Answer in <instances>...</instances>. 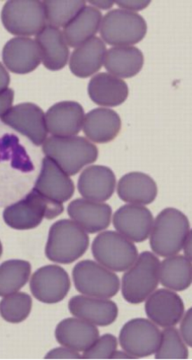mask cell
Listing matches in <instances>:
<instances>
[{
	"label": "cell",
	"instance_id": "obj_1",
	"mask_svg": "<svg viewBox=\"0 0 192 360\" xmlns=\"http://www.w3.org/2000/svg\"><path fill=\"white\" fill-rule=\"evenodd\" d=\"M43 152L69 176L78 174L98 158L97 147L81 136L47 138L43 144Z\"/></svg>",
	"mask_w": 192,
	"mask_h": 360
},
{
	"label": "cell",
	"instance_id": "obj_2",
	"mask_svg": "<svg viewBox=\"0 0 192 360\" xmlns=\"http://www.w3.org/2000/svg\"><path fill=\"white\" fill-rule=\"evenodd\" d=\"M191 231L186 215L177 209L166 208L153 223L150 246L160 257L176 255L182 250Z\"/></svg>",
	"mask_w": 192,
	"mask_h": 360
},
{
	"label": "cell",
	"instance_id": "obj_3",
	"mask_svg": "<svg viewBox=\"0 0 192 360\" xmlns=\"http://www.w3.org/2000/svg\"><path fill=\"white\" fill-rule=\"evenodd\" d=\"M89 237L73 220H60L50 227L46 254L51 262L70 264L88 249Z\"/></svg>",
	"mask_w": 192,
	"mask_h": 360
},
{
	"label": "cell",
	"instance_id": "obj_4",
	"mask_svg": "<svg viewBox=\"0 0 192 360\" xmlns=\"http://www.w3.org/2000/svg\"><path fill=\"white\" fill-rule=\"evenodd\" d=\"M62 202L50 200L33 189L22 200L5 209L6 224L15 230H30L39 226L44 218L54 219L63 213Z\"/></svg>",
	"mask_w": 192,
	"mask_h": 360
},
{
	"label": "cell",
	"instance_id": "obj_5",
	"mask_svg": "<svg viewBox=\"0 0 192 360\" xmlns=\"http://www.w3.org/2000/svg\"><path fill=\"white\" fill-rule=\"evenodd\" d=\"M160 262L155 254L144 252L123 278V295L130 304H142L159 284Z\"/></svg>",
	"mask_w": 192,
	"mask_h": 360
},
{
	"label": "cell",
	"instance_id": "obj_6",
	"mask_svg": "<svg viewBox=\"0 0 192 360\" xmlns=\"http://www.w3.org/2000/svg\"><path fill=\"white\" fill-rule=\"evenodd\" d=\"M146 31L142 15L121 8L108 12L100 27L102 39L114 47L132 46L144 39Z\"/></svg>",
	"mask_w": 192,
	"mask_h": 360
},
{
	"label": "cell",
	"instance_id": "obj_7",
	"mask_svg": "<svg viewBox=\"0 0 192 360\" xmlns=\"http://www.w3.org/2000/svg\"><path fill=\"white\" fill-rule=\"evenodd\" d=\"M3 25L18 37H33L46 27V11L39 0H11L1 11Z\"/></svg>",
	"mask_w": 192,
	"mask_h": 360
},
{
	"label": "cell",
	"instance_id": "obj_8",
	"mask_svg": "<svg viewBox=\"0 0 192 360\" xmlns=\"http://www.w3.org/2000/svg\"><path fill=\"white\" fill-rule=\"evenodd\" d=\"M92 252L98 263L116 272L126 271L139 257L134 243L123 234L113 231H104L96 236Z\"/></svg>",
	"mask_w": 192,
	"mask_h": 360
},
{
	"label": "cell",
	"instance_id": "obj_9",
	"mask_svg": "<svg viewBox=\"0 0 192 360\" xmlns=\"http://www.w3.org/2000/svg\"><path fill=\"white\" fill-rule=\"evenodd\" d=\"M76 290L88 297L111 298L120 290V279L110 269L92 260H83L74 266Z\"/></svg>",
	"mask_w": 192,
	"mask_h": 360
},
{
	"label": "cell",
	"instance_id": "obj_10",
	"mask_svg": "<svg viewBox=\"0 0 192 360\" xmlns=\"http://www.w3.org/2000/svg\"><path fill=\"white\" fill-rule=\"evenodd\" d=\"M160 338L161 332L153 321L137 318L125 324L119 340L121 348L137 359L155 354Z\"/></svg>",
	"mask_w": 192,
	"mask_h": 360
},
{
	"label": "cell",
	"instance_id": "obj_11",
	"mask_svg": "<svg viewBox=\"0 0 192 360\" xmlns=\"http://www.w3.org/2000/svg\"><path fill=\"white\" fill-rule=\"evenodd\" d=\"M0 118L3 124L23 134L34 146H43L47 139L46 114L33 103L15 105Z\"/></svg>",
	"mask_w": 192,
	"mask_h": 360
},
{
	"label": "cell",
	"instance_id": "obj_12",
	"mask_svg": "<svg viewBox=\"0 0 192 360\" xmlns=\"http://www.w3.org/2000/svg\"><path fill=\"white\" fill-rule=\"evenodd\" d=\"M71 287L66 270L57 265L43 266L34 272L30 281L34 297L46 304H57L67 297Z\"/></svg>",
	"mask_w": 192,
	"mask_h": 360
},
{
	"label": "cell",
	"instance_id": "obj_13",
	"mask_svg": "<svg viewBox=\"0 0 192 360\" xmlns=\"http://www.w3.org/2000/svg\"><path fill=\"white\" fill-rule=\"evenodd\" d=\"M113 221L115 229L127 239L142 243L151 233L153 218L144 205L130 204L118 209Z\"/></svg>",
	"mask_w": 192,
	"mask_h": 360
},
{
	"label": "cell",
	"instance_id": "obj_14",
	"mask_svg": "<svg viewBox=\"0 0 192 360\" xmlns=\"http://www.w3.org/2000/svg\"><path fill=\"white\" fill-rule=\"evenodd\" d=\"M84 118V108L78 103H57L46 114L48 133L57 137L76 136L82 129Z\"/></svg>",
	"mask_w": 192,
	"mask_h": 360
},
{
	"label": "cell",
	"instance_id": "obj_15",
	"mask_svg": "<svg viewBox=\"0 0 192 360\" xmlns=\"http://www.w3.org/2000/svg\"><path fill=\"white\" fill-rule=\"evenodd\" d=\"M146 313L153 323L163 328L174 327L184 314V304L180 295L168 289L150 295L146 303Z\"/></svg>",
	"mask_w": 192,
	"mask_h": 360
},
{
	"label": "cell",
	"instance_id": "obj_16",
	"mask_svg": "<svg viewBox=\"0 0 192 360\" xmlns=\"http://www.w3.org/2000/svg\"><path fill=\"white\" fill-rule=\"evenodd\" d=\"M34 189L50 200L64 202L72 198L75 186L69 175L53 160L46 157Z\"/></svg>",
	"mask_w": 192,
	"mask_h": 360
},
{
	"label": "cell",
	"instance_id": "obj_17",
	"mask_svg": "<svg viewBox=\"0 0 192 360\" xmlns=\"http://www.w3.org/2000/svg\"><path fill=\"white\" fill-rule=\"evenodd\" d=\"M2 60L13 73H30L40 65L39 46L36 41L29 37L13 38L3 48Z\"/></svg>",
	"mask_w": 192,
	"mask_h": 360
},
{
	"label": "cell",
	"instance_id": "obj_18",
	"mask_svg": "<svg viewBox=\"0 0 192 360\" xmlns=\"http://www.w3.org/2000/svg\"><path fill=\"white\" fill-rule=\"evenodd\" d=\"M69 309L74 316L97 326H111L118 316L117 304L108 298L76 295L70 299Z\"/></svg>",
	"mask_w": 192,
	"mask_h": 360
},
{
	"label": "cell",
	"instance_id": "obj_19",
	"mask_svg": "<svg viewBox=\"0 0 192 360\" xmlns=\"http://www.w3.org/2000/svg\"><path fill=\"white\" fill-rule=\"evenodd\" d=\"M111 213L110 205L85 198L75 199L68 205L70 218L89 233H99L110 226Z\"/></svg>",
	"mask_w": 192,
	"mask_h": 360
},
{
	"label": "cell",
	"instance_id": "obj_20",
	"mask_svg": "<svg viewBox=\"0 0 192 360\" xmlns=\"http://www.w3.org/2000/svg\"><path fill=\"white\" fill-rule=\"evenodd\" d=\"M78 191L85 199L92 202H105L114 195L116 176L105 166L88 167L78 179Z\"/></svg>",
	"mask_w": 192,
	"mask_h": 360
},
{
	"label": "cell",
	"instance_id": "obj_21",
	"mask_svg": "<svg viewBox=\"0 0 192 360\" xmlns=\"http://www.w3.org/2000/svg\"><path fill=\"white\" fill-rule=\"evenodd\" d=\"M35 41L39 46L41 62L46 69L56 72L67 65L69 49L59 28L46 25L36 34Z\"/></svg>",
	"mask_w": 192,
	"mask_h": 360
},
{
	"label": "cell",
	"instance_id": "obj_22",
	"mask_svg": "<svg viewBox=\"0 0 192 360\" xmlns=\"http://www.w3.org/2000/svg\"><path fill=\"white\" fill-rule=\"evenodd\" d=\"M88 95L96 105L114 108L126 101L129 88L124 80L110 73H99L89 82Z\"/></svg>",
	"mask_w": 192,
	"mask_h": 360
},
{
	"label": "cell",
	"instance_id": "obj_23",
	"mask_svg": "<svg viewBox=\"0 0 192 360\" xmlns=\"http://www.w3.org/2000/svg\"><path fill=\"white\" fill-rule=\"evenodd\" d=\"M107 51L104 41L99 37H92L73 51L69 69L78 78H88L101 70Z\"/></svg>",
	"mask_w": 192,
	"mask_h": 360
},
{
	"label": "cell",
	"instance_id": "obj_24",
	"mask_svg": "<svg viewBox=\"0 0 192 360\" xmlns=\"http://www.w3.org/2000/svg\"><path fill=\"white\" fill-rule=\"evenodd\" d=\"M57 342L64 347L85 352L99 338L97 328L79 318H69L60 321L56 328Z\"/></svg>",
	"mask_w": 192,
	"mask_h": 360
},
{
	"label": "cell",
	"instance_id": "obj_25",
	"mask_svg": "<svg viewBox=\"0 0 192 360\" xmlns=\"http://www.w3.org/2000/svg\"><path fill=\"white\" fill-rule=\"evenodd\" d=\"M121 129L120 115L111 109L96 108L85 115L83 130L94 143H110L118 136Z\"/></svg>",
	"mask_w": 192,
	"mask_h": 360
},
{
	"label": "cell",
	"instance_id": "obj_26",
	"mask_svg": "<svg viewBox=\"0 0 192 360\" xmlns=\"http://www.w3.org/2000/svg\"><path fill=\"white\" fill-rule=\"evenodd\" d=\"M118 195L121 200L130 204H151L158 195V186L151 176L142 172H130L119 180Z\"/></svg>",
	"mask_w": 192,
	"mask_h": 360
},
{
	"label": "cell",
	"instance_id": "obj_27",
	"mask_svg": "<svg viewBox=\"0 0 192 360\" xmlns=\"http://www.w3.org/2000/svg\"><path fill=\"white\" fill-rule=\"evenodd\" d=\"M102 19V13L99 9L85 6L63 29L67 44L78 48L92 39L100 29Z\"/></svg>",
	"mask_w": 192,
	"mask_h": 360
},
{
	"label": "cell",
	"instance_id": "obj_28",
	"mask_svg": "<svg viewBox=\"0 0 192 360\" xmlns=\"http://www.w3.org/2000/svg\"><path fill=\"white\" fill-rule=\"evenodd\" d=\"M104 67L117 78L129 79L140 72L144 65L142 51L137 47H114L107 51Z\"/></svg>",
	"mask_w": 192,
	"mask_h": 360
},
{
	"label": "cell",
	"instance_id": "obj_29",
	"mask_svg": "<svg viewBox=\"0 0 192 360\" xmlns=\"http://www.w3.org/2000/svg\"><path fill=\"white\" fill-rule=\"evenodd\" d=\"M191 278V260L185 256H170L160 264L159 281L170 290H186L190 288Z\"/></svg>",
	"mask_w": 192,
	"mask_h": 360
},
{
	"label": "cell",
	"instance_id": "obj_30",
	"mask_svg": "<svg viewBox=\"0 0 192 360\" xmlns=\"http://www.w3.org/2000/svg\"><path fill=\"white\" fill-rule=\"evenodd\" d=\"M31 275V264L25 260L11 259L0 265V297L14 294L24 288Z\"/></svg>",
	"mask_w": 192,
	"mask_h": 360
},
{
	"label": "cell",
	"instance_id": "obj_31",
	"mask_svg": "<svg viewBox=\"0 0 192 360\" xmlns=\"http://www.w3.org/2000/svg\"><path fill=\"white\" fill-rule=\"evenodd\" d=\"M46 11V22L51 27H65L70 21L86 6L83 0H46L43 2Z\"/></svg>",
	"mask_w": 192,
	"mask_h": 360
},
{
	"label": "cell",
	"instance_id": "obj_32",
	"mask_svg": "<svg viewBox=\"0 0 192 360\" xmlns=\"http://www.w3.org/2000/svg\"><path fill=\"white\" fill-rule=\"evenodd\" d=\"M33 301L27 292H15L6 295L0 302V314L8 323H19L24 321L31 313Z\"/></svg>",
	"mask_w": 192,
	"mask_h": 360
},
{
	"label": "cell",
	"instance_id": "obj_33",
	"mask_svg": "<svg viewBox=\"0 0 192 360\" xmlns=\"http://www.w3.org/2000/svg\"><path fill=\"white\" fill-rule=\"evenodd\" d=\"M3 160H11L27 172L34 169L30 157L18 136L8 131H0V162Z\"/></svg>",
	"mask_w": 192,
	"mask_h": 360
},
{
	"label": "cell",
	"instance_id": "obj_34",
	"mask_svg": "<svg viewBox=\"0 0 192 360\" xmlns=\"http://www.w3.org/2000/svg\"><path fill=\"white\" fill-rule=\"evenodd\" d=\"M158 359H186L188 350L184 342L180 333L174 327L165 328L161 333L160 343L156 349Z\"/></svg>",
	"mask_w": 192,
	"mask_h": 360
},
{
	"label": "cell",
	"instance_id": "obj_35",
	"mask_svg": "<svg viewBox=\"0 0 192 360\" xmlns=\"http://www.w3.org/2000/svg\"><path fill=\"white\" fill-rule=\"evenodd\" d=\"M116 337L105 334L98 338L88 349L83 353L82 358L86 359H111L115 350H117Z\"/></svg>",
	"mask_w": 192,
	"mask_h": 360
},
{
	"label": "cell",
	"instance_id": "obj_36",
	"mask_svg": "<svg viewBox=\"0 0 192 360\" xmlns=\"http://www.w3.org/2000/svg\"><path fill=\"white\" fill-rule=\"evenodd\" d=\"M81 358L78 352L64 346L50 350L46 356V359H78Z\"/></svg>",
	"mask_w": 192,
	"mask_h": 360
},
{
	"label": "cell",
	"instance_id": "obj_37",
	"mask_svg": "<svg viewBox=\"0 0 192 360\" xmlns=\"http://www.w3.org/2000/svg\"><path fill=\"white\" fill-rule=\"evenodd\" d=\"M191 319H192V309H188L186 314L181 321V336L184 342L188 347L192 346V336H191Z\"/></svg>",
	"mask_w": 192,
	"mask_h": 360
},
{
	"label": "cell",
	"instance_id": "obj_38",
	"mask_svg": "<svg viewBox=\"0 0 192 360\" xmlns=\"http://www.w3.org/2000/svg\"><path fill=\"white\" fill-rule=\"evenodd\" d=\"M14 98L15 92L11 89H6V91L0 93V117L12 108Z\"/></svg>",
	"mask_w": 192,
	"mask_h": 360
},
{
	"label": "cell",
	"instance_id": "obj_39",
	"mask_svg": "<svg viewBox=\"0 0 192 360\" xmlns=\"http://www.w3.org/2000/svg\"><path fill=\"white\" fill-rule=\"evenodd\" d=\"M150 1H137V0H133V1H123V2H116L114 4H116L121 8V9H124V11H143L147 8V6L150 4Z\"/></svg>",
	"mask_w": 192,
	"mask_h": 360
},
{
	"label": "cell",
	"instance_id": "obj_40",
	"mask_svg": "<svg viewBox=\"0 0 192 360\" xmlns=\"http://www.w3.org/2000/svg\"><path fill=\"white\" fill-rule=\"evenodd\" d=\"M9 84H11V76L4 65L0 63V93L8 89Z\"/></svg>",
	"mask_w": 192,
	"mask_h": 360
},
{
	"label": "cell",
	"instance_id": "obj_41",
	"mask_svg": "<svg viewBox=\"0 0 192 360\" xmlns=\"http://www.w3.org/2000/svg\"><path fill=\"white\" fill-rule=\"evenodd\" d=\"M92 6H94L95 8H101L104 9V11H107V9H110L113 8L114 5V2L111 1H90L89 2Z\"/></svg>",
	"mask_w": 192,
	"mask_h": 360
},
{
	"label": "cell",
	"instance_id": "obj_42",
	"mask_svg": "<svg viewBox=\"0 0 192 360\" xmlns=\"http://www.w3.org/2000/svg\"><path fill=\"white\" fill-rule=\"evenodd\" d=\"M182 249L184 250L185 257L191 260V231L188 233L186 240L184 244Z\"/></svg>",
	"mask_w": 192,
	"mask_h": 360
},
{
	"label": "cell",
	"instance_id": "obj_43",
	"mask_svg": "<svg viewBox=\"0 0 192 360\" xmlns=\"http://www.w3.org/2000/svg\"><path fill=\"white\" fill-rule=\"evenodd\" d=\"M135 359L133 356H131L129 354V353L126 352H117V350H115V352L114 353L113 356H111V359Z\"/></svg>",
	"mask_w": 192,
	"mask_h": 360
},
{
	"label": "cell",
	"instance_id": "obj_44",
	"mask_svg": "<svg viewBox=\"0 0 192 360\" xmlns=\"http://www.w3.org/2000/svg\"><path fill=\"white\" fill-rule=\"evenodd\" d=\"M2 252H3L2 244H1V242H0V257L2 256Z\"/></svg>",
	"mask_w": 192,
	"mask_h": 360
}]
</instances>
